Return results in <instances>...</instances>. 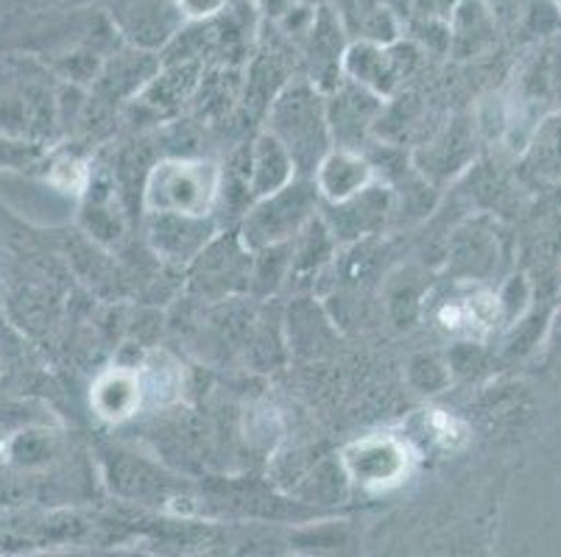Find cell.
Listing matches in <instances>:
<instances>
[{"label":"cell","instance_id":"8992f818","mask_svg":"<svg viewBox=\"0 0 561 557\" xmlns=\"http://www.w3.org/2000/svg\"><path fill=\"white\" fill-rule=\"evenodd\" d=\"M559 7H561V0H559Z\"/></svg>","mask_w":561,"mask_h":557},{"label":"cell","instance_id":"7a4b0ae2","mask_svg":"<svg viewBox=\"0 0 561 557\" xmlns=\"http://www.w3.org/2000/svg\"><path fill=\"white\" fill-rule=\"evenodd\" d=\"M346 466L352 477L364 485H389L405 474L408 454L405 449L389 438H371V441L355 443L346 452Z\"/></svg>","mask_w":561,"mask_h":557},{"label":"cell","instance_id":"5b68a950","mask_svg":"<svg viewBox=\"0 0 561 557\" xmlns=\"http://www.w3.org/2000/svg\"><path fill=\"white\" fill-rule=\"evenodd\" d=\"M227 0H176V7L185 18H210V14L221 12Z\"/></svg>","mask_w":561,"mask_h":557},{"label":"cell","instance_id":"3957f363","mask_svg":"<svg viewBox=\"0 0 561 557\" xmlns=\"http://www.w3.org/2000/svg\"><path fill=\"white\" fill-rule=\"evenodd\" d=\"M369 182V167L350 153H333L319 165V187L333 201H346Z\"/></svg>","mask_w":561,"mask_h":557},{"label":"cell","instance_id":"6da1fadb","mask_svg":"<svg viewBox=\"0 0 561 557\" xmlns=\"http://www.w3.org/2000/svg\"><path fill=\"white\" fill-rule=\"evenodd\" d=\"M216 178L210 165H162L149 187V204L160 212L202 214L210 207Z\"/></svg>","mask_w":561,"mask_h":557},{"label":"cell","instance_id":"277c9868","mask_svg":"<svg viewBox=\"0 0 561 557\" xmlns=\"http://www.w3.org/2000/svg\"><path fill=\"white\" fill-rule=\"evenodd\" d=\"M534 165L542 171L545 176H561V115L550 117L542 123V129H537V140H534Z\"/></svg>","mask_w":561,"mask_h":557}]
</instances>
